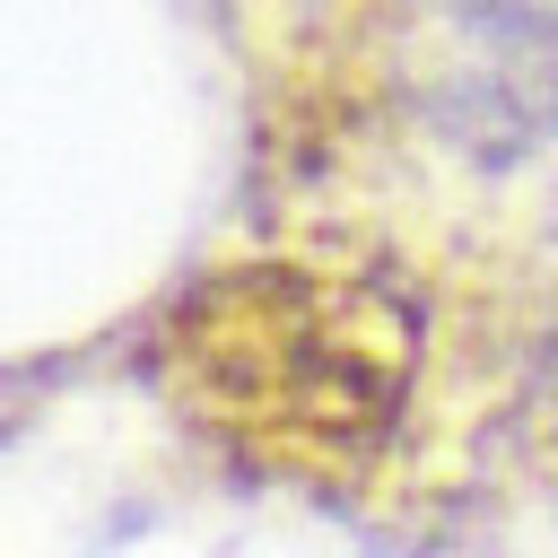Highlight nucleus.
<instances>
[{"label": "nucleus", "instance_id": "nucleus-1", "mask_svg": "<svg viewBox=\"0 0 558 558\" xmlns=\"http://www.w3.org/2000/svg\"><path fill=\"white\" fill-rule=\"evenodd\" d=\"M183 357L227 427H262L288 453H357L401 410V323L323 279H279L218 314L201 296V340Z\"/></svg>", "mask_w": 558, "mask_h": 558}]
</instances>
